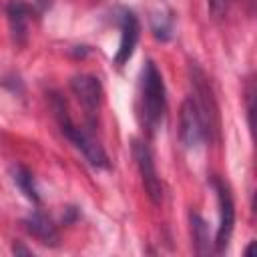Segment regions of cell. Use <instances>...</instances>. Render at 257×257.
Returning a JSON list of instances; mask_svg holds the SVG:
<instances>
[{
  "instance_id": "9",
  "label": "cell",
  "mask_w": 257,
  "mask_h": 257,
  "mask_svg": "<svg viewBox=\"0 0 257 257\" xmlns=\"http://www.w3.org/2000/svg\"><path fill=\"white\" fill-rule=\"evenodd\" d=\"M24 229L28 231V235H32L38 243L42 245H50V247H56L58 241H60V235H58V229L54 225V221L42 213V211H34L30 213L26 219H24Z\"/></svg>"
},
{
  "instance_id": "14",
  "label": "cell",
  "mask_w": 257,
  "mask_h": 257,
  "mask_svg": "<svg viewBox=\"0 0 257 257\" xmlns=\"http://www.w3.org/2000/svg\"><path fill=\"white\" fill-rule=\"evenodd\" d=\"M207 4H209L211 12H213L215 16H223V14L227 12V8H229L231 0H207Z\"/></svg>"
},
{
  "instance_id": "5",
  "label": "cell",
  "mask_w": 257,
  "mask_h": 257,
  "mask_svg": "<svg viewBox=\"0 0 257 257\" xmlns=\"http://www.w3.org/2000/svg\"><path fill=\"white\" fill-rule=\"evenodd\" d=\"M133 157L137 161L139 175H141V181H143V187H145L149 199L153 203H161L163 201V183H161V177L157 173V165H155V157H153L151 147L145 141L135 139L133 141Z\"/></svg>"
},
{
  "instance_id": "2",
  "label": "cell",
  "mask_w": 257,
  "mask_h": 257,
  "mask_svg": "<svg viewBox=\"0 0 257 257\" xmlns=\"http://www.w3.org/2000/svg\"><path fill=\"white\" fill-rule=\"evenodd\" d=\"M52 108H54V114H56V120H58V126L62 131V135L84 155V159L96 169H108L110 161H108L104 149L100 147V143L92 137L90 131H86L82 126H76L72 122V118L68 114V108H66V102L58 94H52Z\"/></svg>"
},
{
  "instance_id": "6",
  "label": "cell",
  "mask_w": 257,
  "mask_h": 257,
  "mask_svg": "<svg viewBox=\"0 0 257 257\" xmlns=\"http://www.w3.org/2000/svg\"><path fill=\"white\" fill-rule=\"evenodd\" d=\"M179 139L183 143L185 149H197L205 139V122L203 116L195 104V100L189 96L183 100L181 104V112H179Z\"/></svg>"
},
{
  "instance_id": "15",
  "label": "cell",
  "mask_w": 257,
  "mask_h": 257,
  "mask_svg": "<svg viewBox=\"0 0 257 257\" xmlns=\"http://www.w3.org/2000/svg\"><path fill=\"white\" fill-rule=\"evenodd\" d=\"M12 251L16 253V255H32V251L30 249H26L24 245H20V243H16L14 247H12Z\"/></svg>"
},
{
  "instance_id": "12",
  "label": "cell",
  "mask_w": 257,
  "mask_h": 257,
  "mask_svg": "<svg viewBox=\"0 0 257 257\" xmlns=\"http://www.w3.org/2000/svg\"><path fill=\"white\" fill-rule=\"evenodd\" d=\"M12 179H14L16 187L20 189V193H22L28 201H32L34 205L40 203V195H38V187H36L34 175H32L26 167H22V165L12 167Z\"/></svg>"
},
{
  "instance_id": "3",
  "label": "cell",
  "mask_w": 257,
  "mask_h": 257,
  "mask_svg": "<svg viewBox=\"0 0 257 257\" xmlns=\"http://www.w3.org/2000/svg\"><path fill=\"white\" fill-rule=\"evenodd\" d=\"M189 72H191V86H193V94H195L191 98L195 100V104L203 116L207 139H217V135H219V108H217V100L213 96L211 84L207 80V74L193 62L189 66Z\"/></svg>"
},
{
  "instance_id": "4",
  "label": "cell",
  "mask_w": 257,
  "mask_h": 257,
  "mask_svg": "<svg viewBox=\"0 0 257 257\" xmlns=\"http://www.w3.org/2000/svg\"><path fill=\"white\" fill-rule=\"evenodd\" d=\"M211 187L215 189L217 195V205H219V227H217V235L213 241V251L217 255L225 253L233 235V227H235V203H233V195L229 185L219 179V177H211Z\"/></svg>"
},
{
  "instance_id": "10",
  "label": "cell",
  "mask_w": 257,
  "mask_h": 257,
  "mask_svg": "<svg viewBox=\"0 0 257 257\" xmlns=\"http://www.w3.org/2000/svg\"><path fill=\"white\" fill-rule=\"evenodd\" d=\"M8 14V24H10V32H12V40L18 46L26 44L28 38V22H30V6L26 2L20 0H12L6 8Z\"/></svg>"
},
{
  "instance_id": "13",
  "label": "cell",
  "mask_w": 257,
  "mask_h": 257,
  "mask_svg": "<svg viewBox=\"0 0 257 257\" xmlns=\"http://www.w3.org/2000/svg\"><path fill=\"white\" fill-rule=\"evenodd\" d=\"M153 30H155V36H157V38H161V40L171 38V30H173L171 18H161V22H157V20H155Z\"/></svg>"
},
{
  "instance_id": "7",
  "label": "cell",
  "mask_w": 257,
  "mask_h": 257,
  "mask_svg": "<svg viewBox=\"0 0 257 257\" xmlns=\"http://www.w3.org/2000/svg\"><path fill=\"white\" fill-rule=\"evenodd\" d=\"M70 90L74 92V96L82 104V108L86 112V118H88V124L94 126V118H96L100 102H102L100 80L92 74H78L70 80Z\"/></svg>"
},
{
  "instance_id": "16",
  "label": "cell",
  "mask_w": 257,
  "mask_h": 257,
  "mask_svg": "<svg viewBox=\"0 0 257 257\" xmlns=\"http://www.w3.org/2000/svg\"><path fill=\"white\" fill-rule=\"evenodd\" d=\"M30 2H32L36 8H46V6L50 4V0H30Z\"/></svg>"
},
{
  "instance_id": "11",
  "label": "cell",
  "mask_w": 257,
  "mask_h": 257,
  "mask_svg": "<svg viewBox=\"0 0 257 257\" xmlns=\"http://www.w3.org/2000/svg\"><path fill=\"white\" fill-rule=\"evenodd\" d=\"M189 223H191V235H193V243H195V253L197 255L213 253V241L209 237L207 221L199 213H191L189 215Z\"/></svg>"
},
{
  "instance_id": "1",
  "label": "cell",
  "mask_w": 257,
  "mask_h": 257,
  "mask_svg": "<svg viewBox=\"0 0 257 257\" xmlns=\"http://www.w3.org/2000/svg\"><path fill=\"white\" fill-rule=\"evenodd\" d=\"M167 110V90L163 74L153 60H147L141 74V118L145 128L153 135L165 118Z\"/></svg>"
},
{
  "instance_id": "8",
  "label": "cell",
  "mask_w": 257,
  "mask_h": 257,
  "mask_svg": "<svg viewBox=\"0 0 257 257\" xmlns=\"http://www.w3.org/2000/svg\"><path fill=\"white\" fill-rule=\"evenodd\" d=\"M116 18H118V26H120V42H118V50L112 60L116 66H122L135 54V48H137V42L141 36V24H139L137 14L128 8H120Z\"/></svg>"
}]
</instances>
